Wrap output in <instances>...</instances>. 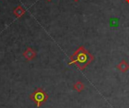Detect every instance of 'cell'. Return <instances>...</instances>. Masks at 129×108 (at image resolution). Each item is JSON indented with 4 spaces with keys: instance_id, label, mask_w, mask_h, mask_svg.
Listing matches in <instances>:
<instances>
[{
    "instance_id": "cell-4",
    "label": "cell",
    "mask_w": 129,
    "mask_h": 108,
    "mask_svg": "<svg viewBox=\"0 0 129 108\" xmlns=\"http://www.w3.org/2000/svg\"><path fill=\"white\" fill-rule=\"evenodd\" d=\"M116 67L122 73H126L129 70V64L125 60H122L117 66Z\"/></svg>"
},
{
    "instance_id": "cell-2",
    "label": "cell",
    "mask_w": 129,
    "mask_h": 108,
    "mask_svg": "<svg viewBox=\"0 0 129 108\" xmlns=\"http://www.w3.org/2000/svg\"><path fill=\"white\" fill-rule=\"evenodd\" d=\"M30 100H32L37 107H42L48 99V95L42 88H37L30 95Z\"/></svg>"
},
{
    "instance_id": "cell-1",
    "label": "cell",
    "mask_w": 129,
    "mask_h": 108,
    "mask_svg": "<svg viewBox=\"0 0 129 108\" xmlns=\"http://www.w3.org/2000/svg\"><path fill=\"white\" fill-rule=\"evenodd\" d=\"M94 56L84 46H80L70 57V62L69 64H74L79 70H83L94 61Z\"/></svg>"
},
{
    "instance_id": "cell-5",
    "label": "cell",
    "mask_w": 129,
    "mask_h": 108,
    "mask_svg": "<svg viewBox=\"0 0 129 108\" xmlns=\"http://www.w3.org/2000/svg\"><path fill=\"white\" fill-rule=\"evenodd\" d=\"M25 12H26L25 9H24L22 6H20V5H18V6H17V8H15L14 9V11H13V14H14V16H15L16 17H17V18L21 17L25 14Z\"/></svg>"
},
{
    "instance_id": "cell-8",
    "label": "cell",
    "mask_w": 129,
    "mask_h": 108,
    "mask_svg": "<svg viewBox=\"0 0 129 108\" xmlns=\"http://www.w3.org/2000/svg\"><path fill=\"white\" fill-rule=\"evenodd\" d=\"M73 1H75V2H79V0H73Z\"/></svg>"
},
{
    "instance_id": "cell-7",
    "label": "cell",
    "mask_w": 129,
    "mask_h": 108,
    "mask_svg": "<svg viewBox=\"0 0 129 108\" xmlns=\"http://www.w3.org/2000/svg\"><path fill=\"white\" fill-rule=\"evenodd\" d=\"M125 2H126L128 4H129V0H125Z\"/></svg>"
},
{
    "instance_id": "cell-6",
    "label": "cell",
    "mask_w": 129,
    "mask_h": 108,
    "mask_svg": "<svg viewBox=\"0 0 129 108\" xmlns=\"http://www.w3.org/2000/svg\"><path fill=\"white\" fill-rule=\"evenodd\" d=\"M73 89L77 92H81L85 89V84L81 81H77L73 85Z\"/></svg>"
},
{
    "instance_id": "cell-3",
    "label": "cell",
    "mask_w": 129,
    "mask_h": 108,
    "mask_svg": "<svg viewBox=\"0 0 129 108\" xmlns=\"http://www.w3.org/2000/svg\"><path fill=\"white\" fill-rule=\"evenodd\" d=\"M23 55L26 61H30L36 57V52L32 48H27L23 53Z\"/></svg>"
},
{
    "instance_id": "cell-9",
    "label": "cell",
    "mask_w": 129,
    "mask_h": 108,
    "mask_svg": "<svg viewBox=\"0 0 129 108\" xmlns=\"http://www.w3.org/2000/svg\"><path fill=\"white\" fill-rule=\"evenodd\" d=\"M47 1H48V2H51V0H47Z\"/></svg>"
}]
</instances>
